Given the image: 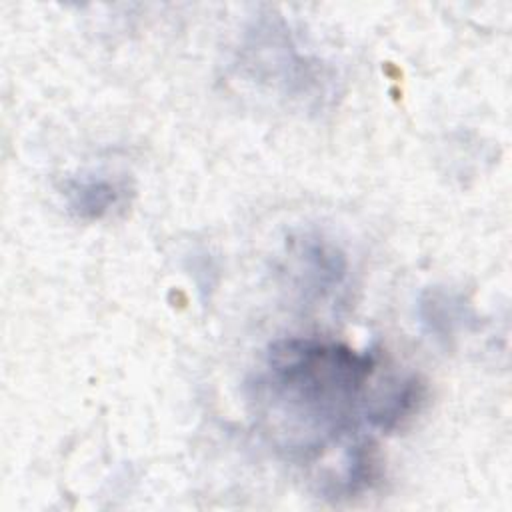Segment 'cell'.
I'll use <instances>...</instances> for the list:
<instances>
[{"instance_id": "5", "label": "cell", "mask_w": 512, "mask_h": 512, "mask_svg": "<svg viewBox=\"0 0 512 512\" xmlns=\"http://www.w3.org/2000/svg\"><path fill=\"white\" fill-rule=\"evenodd\" d=\"M416 316L422 330L438 344L450 346L458 334L476 326L478 316L464 294L446 286H430L420 292Z\"/></svg>"}, {"instance_id": "2", "label": "cell", "mask_w": 512, "mask_h": 512, "mask_svg": "<svg viewBox=\"0 0 512 512\" xmlns=\"http://www.w3.org/2000/svg\"><path fill=\"white\" fill-rule=\"evenodd\" d=\"M288 32L280 20H260L248 30L236 66L248 82L306 108H318L332 96V76L322 60L300 52Z\"/></svg>"}, {"instance_id": "4", "label": "cell", "mask_w": 512, "mask_h": 512, "mask_svg": "<svg viewBox=\"0 0 512 512\" xmlns=\"http://www.w3.org/2000/svg\"><path fill=\"white\" fill-rule=\"evenodd\" d=\"M128 184L108 174L68 176L60 184V194L72 216L84 222H98L124 208Z\"/></svg>"}, {"instance_id": "1", "label": "cell", "mask_w": 512, "mask_h": 512, "mask_svg": "<svg viewBox=\"0 0 512 512\" xmlns=\"http://www.w3.org/2000/svg\"><path fill=\"white\" fill-rule=\"evenodd\" d=\"M374 372V350L320 338L276 340L248 382L256 428L286 460L312 462L364 420Z\"/></svg>"}, {"instance_id": "3", "label": "cell", "mask_w": 512, "mask_h": 512, "mask_svg": "<svg viewBox=\"0 0 512 512\" xmlns=\"http://www.w3.org/2000/svg\"><path fill=\"white\" fill-rule=\"evenodd\" d=\"M288 282L306 304L336 298L348 280L350 264L342 248L318 232H300L286 244Z\"/></svg>"}, {"instance_id": "7", "label": "cell", "mask_w": 512, "mask_h": 512, "mask_svg": "<svg viewBox=\"0 0 512 512\" xmlns=\"http://www.w3.org/2000/svg\"><path fill=\"white\" fill-rule=\"evenodd\" d=\"M380 470V460L376 446L370 440H356L354 444L346 446L342 456V464L338 474L330 482V494L336 496H354L368 490Z\"/></svg>"}, {"instance_id": "6", "label": "cell", "mask_w": 512, "mask_h": 512, "mask_svg": "<svg viewBox=\"0 0 512 512\" xmlns=\"http://www.w3.org/2000/svg\"><path fill=\"white\" fill-rule=\"evenodd\" d=\"M426 398L424 382L410 374L404 378L392 380L386 390L376 392L370 396L364 422L376 432H392L408 422L422 406Z\"/></svg>"}]
</instances>
